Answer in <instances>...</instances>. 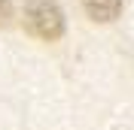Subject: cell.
<instances>
[{
	"instance_id": "3957f363",
	"label": "cell",
	"mask_w": 134,
	"mask_h": 130,
	"mask_svg": "<svg viewBox=\"0 0 134 130\" xmlns=\"http://www.w3.org/2000/svg\"><path fill=\"white\" fill-rule=\"evenodd\" d=\"M12 21V0H0V27Z\"/></svg>"
},
{
	"instance_id": "6da1fadb",
	"label": "cell",
	"mask_w": 134,
	"mask_h": 130,
	"mask_svg": "<svg viewBox=\"0 0 134 130\" xmlns=\"http://www.w3.org/2000/svg\"><path fill=\"white\" fill-rule=\"evenodd\" d=\"M25 30L43 42H55L64 36V12L52 0H31L25 6Z\"/></svg>"
},
{
	"instance_id": "7a4b0ae2",
	"label": "cell",
	"mask_w": 134,
	"mask_h": 130,
	"mask_svg": "<svg viewBox=\"0 0 134 130\" xmlns=\"http://www.w3.org/2000/svg\"><path fill=\"white\" fill-rule=\"evenodd\" d=\"M82 9L92 21L107 24V21H116L122 15V0H82Z\"/></svg>"
}]
</instances>
